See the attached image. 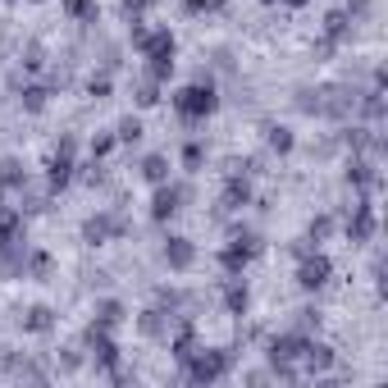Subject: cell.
<instances>
[{"label": "cell", "mask_w": 388, "mask_h": 388, "mask_svg": "<svg viewBox=\"0 0 388 388\" xmlns=\"http://www.w3.org/2000/svg\"><path fill=\"white\" fill-rule=\"evenodd\" d=\"M174 110H178V119H206V114L215 110V91H211V82L201 87V82H192V87H183L174 96Z\"/></svg>", "instance_id": "cell-1"}, {"label": "cell", "mask_w": 388, "mask_h": 388, "mask_svg": "<svg viewBox=\"0 0 388 388\" xmlns=\"http://www.w3.org/2000/svg\"><path fill=\"white\" fill-rule=\"evenodd\" d=\"M233 366V352H192V361H188V375L197 379V384H211V379H220L224 370Z\"/></svg>", "instance_id": "cell-2"}, {"label": "cell", "mask_w": 388, "mask_h": 388, "mask_svg": "<svg viewBox=\"0 0 388 388\" xmlns=\"http://www.w3.org/2000/svg\"><path fill=\"white\" fill-rule=\"evenodd\" d=\"M329 274H333V265H329V256H320V252H310V256H301L297 283H301V288H306V292L324 288V283H329Z\"/></svg>", "instance_id": "cell-3"}, {"label": "cell", "mask_w": 388, "mask_h": 388, "mask_svg": "<svg viewBox=\"0 0 388 388\" xmlns=\"http://www.w3.org/2000/svg\"><path fill=\"white\" fill-rule=\"evenodd\" d=\"M347 233H352V242H370L375 238V206H356L352 211V220H347Z\"/></svg>", "instance_id": "cell-4"}, {"label": "cell", "mask_w": 388, "mask_h": 388, "mask_svg": "<svg viewBox=\"0 0 388 388\" xmlns=\"http://www.w3.org/2000/svg\"><path fill=\"white\" fill-rule=\"evenodd\" d=\"M165 261H169L174 270H188L192 261H197V256H192V247H188V238H169V242H165Z\"/></svg>", "instance_id": "cell-5"}, {"label": "cell", "mask_w": 388, "mask_h": 388, "mask_svg": "<svg viewBox=\"0 0 388 388\" xmlns=\"http://www.w3.org/2000/svg\"><path fill=\"white\" fill-rule=\"evenodd\" d=\"M178 201H183V188H160V192H155L151 215H155V220H169V215L178 211Z\"/></svg>", "instance_id": "cell-6"}, {"label": "cell", "mask_w": 388, "mask_h": 388, "mask_svg": "<svg viewBox=\"0 0 388 388\" xmlns=\"http://www.w3.org/2000/svg\"><path fill=\"white\" fill-rule=\"evenodd\" d=\"M51 324H55V320H51V306H28V310H23V329H28V333H46Z\"/></svg>", "instance_id": "cell-7"}, {"label": "cell", "mask_w": 388, "mask_h": 388, "mask_svg": "<svg viewBox=\"0 0 388 388\" xmlns=\"http://www.w3.org/2000/svg\"><path fill=\"white\" fill-rule=\"evenodd\" d=\"M142 178H146V183H165V178H169V160H165V155H146V160H142Z\"/></svg>", "instance_id": "cell-8"}, {"label": "cell", "mask_w": 388, "mask_h": 388, "mask_svg": "<svg viewBox=\"0 0 388 388\" xmlns=\"http://www.w3.org/2000/svg\"><path fill=\"white\" fill-rule=\"evenodd\" d=\"M224 306H229L233 315H247V288L238 283V279H233L229 288H224Z\"/></svg>", "instance_id": "cell-9"}, {"label": "cell", "mask_w": 388, "mask_h": 388, "mask_svg": "<svg viewBox=\"0 0 388 388\" xmlns=\"http://www.w3.org/2000/svg\"><path fill=\"white\" fill-rule=\"evenodd\" d=\"M375 165H366V160H356L352 169H347V183H356V188H370V183H375Z\"/></svg>", "instance_id": "cell-10"}, {"label": "cell", "mask_w": 388, "mask_h": 388, "mask_svg": "<svg viewBox=\"0 0 388 388\" xmlns=\"http://www.w3.org/2000/svg\"><path fill=\"white\" fill-rule=\"evenodd\" d=\"M96 315H100V329H114V324H119L123 320V306H119V301H100V310H96Z\"/></svg>", "instance_id": "cell-11"}, {"label": "cell", "mask_w": 388, "mask_h": 388, "mask_svg": "<svg viewBox=\"0 0 388 388\" xmlns=\"http://www.w3.org/2000/svg\"><path fill=\"white\" fill-rule=\"evenodd\" d=\"M247 197H252V188H247L242 178H229V188H224V201H229V206H247Z\"/></svg>", "instance_id": "cell-12"}, {"label": "cell", "mask_w": 388, "mask_h": 388, "mask_svg": "<svg viewBox=\"0 0 388 388\" xmlns=\"http://www.w3.org/2000/svg\"><path fill=\"white\" fill-rule=\"evenodd\" d=\"M69 169H73V165H69L64 155H60V160H51V174H46V183H51V188H64V183H69Z\"/></svg>", "instance_id": "cell-13"}, {"label": "cell", "mask_w": 388, "mask_h": 388, "mask_svg": "<svg viewBox=\"0 0 388 388\" xmlns=\"http://www.w3.org/2000/svg\"><path fill=\"white\" fill-rule=\"evenodd\" d=\"M110 229H123V224H114L110 215H100V220H91V224H87V238H91V242H100V238H105Z\"/></svg>", "instance_id": "cell-14"}, {"label": "cell", "mask_w": 388, "mask_h": 388, "mask_svg": "<svg viewBox=\"0 0 388 388\" xmlns=\"http://www.w3.org/2000/svg\"><path fill=\"white\" fill-rule=\"evenodd\" d=\"M64 10L73 14V19H96V5H91V0H64Z\"/></svg>", "instance_id": "cell-15"}, {"label": "cell", "mask_w": 388, "mask_h": 388, "mask_svg": "<svg viewBox=\"0 0 388 388\" xmlns=\"http://www.w3.org/2000/svg\"><path fill=\"white\" fill-rule=\"evenodd\" d=\"M0 183H5V188H19V183H23V165H19V160H5V174H0Z\"/></svg>", "instance_id": "cell-16"}, {"label": "cell", "mask_w": 388, "mask_h": 388, "mask_svg": "<svg viewBox=\"0 0 388 388\" xmlns=\"http://www.w3.org/2000/svg\"><path fill=\"white\" fill-rule=\"evenodd\" d=\"M137 137H142V123H137L133 114H128V119L119 123V142H137Z\"/></svg>", "instance_id": "cell-17"}, {"label": "cell", "mask_w": 388, "mask_h": 388, "mask_svg": "<svg viewBox=\"0 0 388 388\" xmlns=\"http://www.w3.org/2000/svg\"><path fill=\"white\" fill-rule=\"evenodd\" d=\"M270 146L274 151H292V133L288 128H270Z\"/></svg>", "instance_id": "cell-18"}, {"label": "cell", "mask_w": 388, "mask_h": 388, "mask_svg": "<svg viewBox=\"0 0 388 388\" xmlns=\"http://www.w3.org/2000/svg\"><path fill=\"white\" fill-rule=\"evenodd\" d=\"M23 105H28V110L37 114V110L46 105V91H42V87H28V91H23Z\"/></svg>", "instance_id": "cell-19"}, {"label": "cell", "mask_w": 388, "mask_h": 388, "mask_svg": "<svg viewBox=\"0 0 388 388\" xmlns=\"http://www.w3.org/2000/svg\"><path fill=\"white\" fill-rule=\"evenodd\" d=\"M329 233H333V220H329V215L310 220V238H315V242H320V238H329Z\"/></svg>", "instance_id": "cell-20"}, {"label": "cell", "mask_w": 388, "mask_h": 388, "mask_svg": "<svg viewBox=\"0 0 388 388\" xmlns=\"http://www.w3.org/2000/svg\"><path fill=\"white\" fill-rule=\"evenodd\" d=\"M155 100H160L155 82H142V87H137V105H155Z\"/></svg>", "instance_id": "cell-21"}, {"label": "cell", "mask_w": 388, "mask_h": 388, "mask_svg": "<svg viewBox=\"0 0 388 388\" xmlns=\"http://www.w3.org/2000/svg\"><path fill=\"white\" fill-rule=\"evenodd\" d=\"M183 165H188V169H197V165H201V146H197V142L183 146Z\"/></svg>", "instance_id": "cell-22"}, {"label": "cell", "mask_w": 388, "mask_h": 388, "mask_svg": "<svg viewBox=\"0 0 388 388\" xmlns=\"http://www.w3.org/2000/svg\"><path fill=\"white\" fill-rule=\"evenodd\" d=\"M142 333H151V338L160 333V310H146L142 315Z\"/></svg>", "instance_id": "cell-23"}, {"label": "cell", "mask_w": 388, "mask_h": 388, "mask_svg": "<svg viewBox=\"0 0 388 388\" xmlns=\"http://www.w3.org/2000/svg\"><path fill=\"white\" fill-rule=\"evenodd\" d=\"M192 14H201V10H224V0H183Z\"/></svg>", "instance_id": "cell-24"}, {"label": "cell", "mask_w": 388, "mask_h": 388, "mask_svg": "<svg viewBox=\"0 0 388 388\" xmlns=\"http://www.w3.org/2000/svg\"><path fill=\"white\" fill-rule=\"evenodd\" d=\"M110 146H114V137H110V133H100L96 142H91V151H96V155H105V151H110Z\"/></svg>", "instance_id": "cell-25"}, {"label": "cell", "mask_w": 388, "mask_h": 388, "mask_svg": "<svg viewBox=\"0 0 388 388\" xmlns=\"http://www.w3.org/2000/svg\"><path fill=\"white\" fill-rule=\"evenodd\" d=\"M87 87H91V96H105V91H110V78H91Z\"/></svg>", "instance_id": "cell-26"}, {"label": "cell", "mask_w": 388, "mask_h": 388, "mask_svg": "<svg viewBox=\"0 0 388 388\" xmlns=\"http://www.w3.org/2000/svg\"><path fill=\"white\" fill-rule=\"evenodd\" d=\"M347 10H352V14H366V10H370V0H347Z\"/></svg>", "instance_id": "cell-27"}, {"label": "cell", "mask_w": 388, "mask_h": 388, "mask_svg": "<svg viewBox=\"0 0 388 388\" xmlns=\"http://www.w3.org/2000/svg\"><path fill=\"white\" fill-rule=\"evenodd\" d=\"M283 5H306V0H283Z\"/></svg>", "instance_id": "cell-28"}, {"label": "cell", "mask_w": 388, "mask_h": 388, "mask_svg": "<svg viewBox=\"0 0 388 388\" xmlns=\"http://www.w3.org/2000/svg\"><path fill=\"white\" fill-rule=\"evenodd\" d=\"M0 197H5V183H0Z\"/></svg>", "instance_id": "cell-29"}]
</instances>
